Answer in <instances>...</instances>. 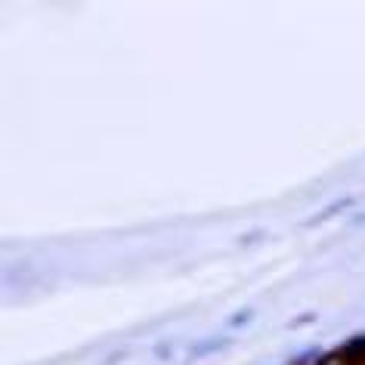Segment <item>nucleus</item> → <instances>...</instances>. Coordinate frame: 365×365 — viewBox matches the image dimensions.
Masks as SVG:
<instances>
[{"label": "nucleus", "instance_id": "1", "mask_svg": "<svg viewBox=\"0 0 365 365\" xmlns=\"http://www.w3.org/2000/svg\"><path fill=\"white\" fill-rule=\"evenodd\" d=\"M341 362H350V365H362L365 362V341H356L350 346L341 350Z\"/></svg>", "mask_w": 365, "mask_h": 365}]
</instances>
